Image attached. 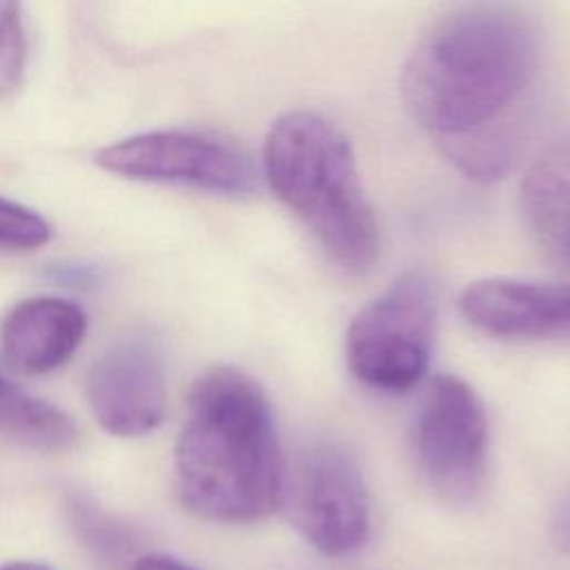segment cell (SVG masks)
<instances>
[{
  "label": "cell",
  "instance_id": "1",
  "mask_svg": "<svg viewBox=\"0 0 570 570\" xmlns=\"http://www.w3.org/2000/svg\"><path fill=\"white\" fill-rule=\"evenodd\" d=\"M543 36L525 0H452L401 71L412 120L468 178L501 180L534 114Z\"/></svg>",
  "mask_w": 570,
  "mask_h": 570
},
{
  "label": "cell",
  "instance_id": "2",
  "mask_svg": "<svg viewBox=\"0 0 570 570\" xmlns=\"http://www.w3.org/2000/svg\"><path fill=\"white\" fill-rule=\"evenodd\" d=\"M285 461L261 385L218 365L191 387L176 443L183 505L216 523H254L283 505Z\"/></svg>",
  "mask_w": 570,
  "mask_h": 570
},
{
  "label": "cell",
  "instance_id": "3",
  "mask_svg": "<svg viewBox=\"0 0 570 570\" xmlns=\"http://www.w3.org/2000/svg\"><path fill=\"white\" fill-rule=\"evenodd\" d=\"M261 171L274 196L309 229L345 274H367L381 247L345 134L312 109L278 116L263 142Z\"/></svg>",
  "mask_w": 570,
  "mask_h": 570
},
{
  "label": "cell",
  "instance_id": "4",
  "mask_svg": "<svg viewBox=\"0 0 570 570\" xmlns=\"http://www.w3.org/2000/svg\"><path fill=\"white\" fill-rule=\"evenodd\" d=\"M434 323L430 278L419 272L401 276L352 318L345 336L350 370L376 390L412 387L430 365Z\"/></svg>",
  "mask_w": 570,
  "mask_h": 570
},
{
  "label": "cell",
  "instance_id": "5",
  "mask_svg": "<svg viewBox=\"0 0 570 570\" xmlns=\"http://www.w3.org/2000/svg\"><path fill=\"white\" fill-rule=\"evenodd\" d=\"M283 505L323 554H352L370 534V499L361 468L336 441L316 439L285 465Z\"/></svg>",
  "mask_w": 570,
  "mask_h": 570
},
{
  "label": "cell",
  "instance_id": "6",
  "mask_svg": "<svg viewBox=\"0 0 570 570\" xmlns=\"http://www.w3.org/2000/svg\"><path fill=\"white\" fill-rule=\"evenodd\" d=\"M412 439L419 468L443 501L468 505L479 497L488 470V416L465 381L441 374L428 383Z\"/></svg>",
  "mask_w": 570,
  "mask_h": 570
},
{
  "label": "cell",
  "instance_id": "7",
  "mask_svg": "<svg viewBox=\"0 0 570 570\" xmlns=\"http://www.w3.org/2000/svg\"><path fill=\"white\" fill-rule=\"evenodd\" d=\"M96 163L125 178L187 185L225 196L252 194L261 178L240 147L191 131L138 134L102 147Z\"/></svg>",
  "mask_w": 570,
  "mask_h": 570
},
{
  "label": "cell",
  "instance_id": "8",
  "mask_svg": "<svg viewBox=\"0 0 570 570\" xmlns=\"http://www.w3.org/2000/svg\"><path fill=\"white\" fill-rule=\"evenodd\" d=\"M167 365L151 332H129L105 347L87 374V401L98 425L116 436L151 432L165 414Z\"/></svg>",
  "mask_w": 570,
  "mask_h": 570
},
{
  "label": "cell",
  "instance_id": "9",
  "mask_svg": "<svg viewBox=\"0 0 570 570\" xmlns=\"http://www.w3.org/2000/svg\"><path fill=\"white\" fill-rule=\"evenodd\" d=\"M461 312L490 336L570 341V283L483 278L463 292Z\"/></svg>",
  "mask_w": 570,
  "mask_h": 570
},
{
  "label": "cell",
  "instance_id": "10",
  "mask_svg": "<svg viewBox=\"0 0 570 570\" xmlns=\"http://www.w3.org/2000/svg\"><path fill=\"white\" fill-rule=\"evenodd\" d=\"M87 332L80 305L58 296L20 301L2 323L4 358L24 374H45L67 363Z\"/></svg>",
  "mask_w": 570,
  "mask_h": 570
},
{
  "label": "cell",
  "instance_id": "11",
  "mask_svg": "<svg viewBox=\"0 0 570 570\" xmlns=\"http://www.w3.org/2000/svg\"><path fill=\"white\" fill-rule=\"evenodd\" d=\"M521 212L541 252L559 267L570 269V131L525 171Z\"/></svg>",
  "mask_w": 570,
  "mask_h": 570
},
{
  "label": "cell",
  "instance_id": "12",
  "mask_svg": "<svg viewBox=\"0 0 570 570\" xmlns=\"http://www.w3.org/2000/svg\"><path fill=\"white\" fill-rule=\"evenodd\" d=\"M0 432L36 452H62L78 439V428L58 405L4 385L0 394Z\"/></svg>",
  "mask_w": 570,
  "mask_h": 570
},
{
  "label": "cell",
  "instance_id": "13",
  "mask_svg": "<svg viewBox=\"0 0 570 570\" xmlns=\"http://www.w3.org/2000/svg\"><path fill=\"white\" fill-rule=\"evenodd\" d=\"M71 530L100 559H118L127 554L136 546V537L131 528H127L120 519L105 512L91 497L73 492L65 503Z\"/></svg>",
  "mask_w": 570,
  "mask_h": 570
},
{
  "label": "cell",
  "instance_id": "14",
  "mask_svg": "<svg viewBox=\"0 0 570 570\" xmlns=\"http://www.w3.org/2000/svg\"><path fill=\"white\" fill-rule=\"evenodd\" d=\"M27 60L22 0H0V98L11 96L22 85Z\"/></svg>",
  "mask_w": 570,
  "mask_h": 570
},
{
  "label": "cell",
  "instance_id": "15",
  "mask_svg": "<svg viewBox=\"0 0 570 570\" xmlns=\"http://www.w3.org/2000/svg\"><path fill=\"white\" fill-rule=\"evenodd\" d=\"M49 236L51 227L38 212L0 196V249H36Z\"/></svg>",
  "mask_w": 570,
  "mask_h": 570
},
{
  "label": "cell",
  "instance_id": "16",
  "mask_svg": "<svg viewBox=\"0 0 570 570\" xmlns=\"http://www.w3.org/2000/svg\"><path fill=\"white\" fill-rule=\"evenodd\" d=\"M552 537L557 546L570 554V494L557 505L552 517Z\"/></svg>",
  "mask_w": 570,
  "mask_h": 570
},
{
  "label": "cell",
  "instance_id": "17",
  "mask_svg": "<svg viewBox=\"0 0 570 570\" xmlns=\"http://www.w3.org/2000/svg\"><path fill=\"white\" fill-rule=\"evenodd\" d=\"M129 570H194V568L167 554H145L138 561H134Z\"/></svg>",
  "mask_w": 570,
  "mask_h": 570
},
{
  "label": "cell",
  "instance_id": "18",
  "mask_svg": "<svg viewBox=\"0 0 570 570\" xmlns=\"http://www.w3.org/2000/svg\"><path fill=\"white\" fill-rule=\"evenodd\" d=\"M0 570H53V568H49L47 563H40V561H11V563L0 566Z\"/></svg>",
  "mask_w": 570,
  "mask_h": 570
},
{
  "label": "cell",
  "instance_id": "19",
  "mask_svg": "<svg viewBox=\"0 0 570 570\" xmlns=\"http://www.w3.org/2000/svg\"><path fill=\"white\" fill-rule=\"evenodd\" d=\"M4 385H7V383H4V381H2V379H0V394H2V390H4Z\"/></svg>",
  "mask_w": 570,
  "mask_h": 570
}]
</instances>
